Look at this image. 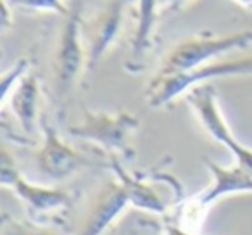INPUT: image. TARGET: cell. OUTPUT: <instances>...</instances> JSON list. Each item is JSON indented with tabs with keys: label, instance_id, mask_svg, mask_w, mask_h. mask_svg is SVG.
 I'll return each mask as SVG.
<instances>
[{
	"label": "cell",
	"instance_id": "cell-10",
	"mask_svg": "<svg viewBox=\"0 0 252 235\" xmlns=\"http://www.w3.org/2000/svg\"><path fill=\"white\" fill-rule=\"evenodd\" d=\"M42 94L40 81L30 69L9 87L2 88V109H11L26 140L32 142L36 137V130L42 121Z\"/></svg>",
	"mask_w": 252,
	"mask_h": 235
},
{
	"label": "cell",
	"instance_id": "cell-12",
	"mask_svg": "<svg viewBox=\"0 0 252 235\" xmlns=\"http://www.w3.org/2000/svg\"><path fill=\"white\" fill-rule=\"evenodd\" d=\"M161 11V0H135V30L128 61V67L131 71L140 69L145 56L151 50Z\"/></svg>",
	"mask_w": 252,
	"mask_h": 235
},
{
	"label": "cell",
	"instance_id": "cell-14",
	"mask_svg": "<svg viewBox=\"0 0 252 235\" xmlns=\"http://www.w3.org/2000/svg\"><path fill=\"white\" fill-rule=\"evenodd\" d=\"M9 4L14 9H28L36 12H56L66 18L71 12V5L67 0H9Z\"/></svg>",
	"mask_w": 252,
	"mask_h": 235
},
{
	"label": "cell",
	"instance_id": "cell-3",
	"mask_svg": "<svg viewBox=\"0 0 252 235\" xmlns=\"http://www.w3.org/2000/svg\"><path fill=\"white\" fill-rule=\"evenodd\" d=\"M214 78H252V52L221 57L187 74L154 76L145 88V99L151 107H164L180 95H185L190 87Z\"/></svg>",
	"mask_w": 252,
	"mask_h": 235
},
{
	"label": "cell",
	"instance_id": "cell-4",
	"mask_svg": "<svg viewBox=\"0 0 252 235\" xmlns=\"http://www.w3.org/2000/svg\"><path fill=\"white\" fill-rule=\"evenodd\" d=\"M140 128V120L131 112H105V111H83V121L67 128V134L74 138L95 144L109 159L131 158L133 147L131 138Z\"/></svg>",
	"mask_w": 252,
	"mask_h": 235
},
{
	"label": "cell",
	"instance_id": "cell-7",
	"mask_svg": "<svg viewBox=\"0 0 252 235\" xmlns=\"http://www.w3.org/2000/svg\"><path fill=\"white\" fill-rule=\"evenodd\" d=\"M185 101L197 116L202 128L214 138L216 142L223 144L231 154L237 158V163L244 166L252 175V149L245 147L228 127L223 112L220 109V102L216 97V90L209 81L197 83L185 92Z\"/></svg>",
	"mask_w": 252,
	"mask_h": 235
},
{
	"label": "cell",
	"instance_id": "cell-9",
	"mask_svg": "<svg viewBox=\"0 0 252 235\" xmlns=\"http://www.w3.org/2000/svg\"><path fill=\"white\" fill-rule=\"evenodd\" d=\"M126 0H107L94 18L81 21L85 47H87V71H94L102 57L118 40L125 19Z\"/></svg>",
	"mask_w": 252,
	"mask_h": 235
},
{
	"label": "cell",
	"instance_id": "cell-17",
	"mask_svg": "<svg viewBox=\"0 0 252 235\" xmlns=\"http://www.w3.org/2000/svg\"><path fill=\"white\" fill-rule=\"evenodd\" d=\"M12 5L9 4V0H2V28L7 30L11 26V11H12Z\"/></svg>",
	"mask_w": 252,
	"mask_h": 235
},
{
	"label": "cell",
	"instance_id": "cell-15",
	"mask_svg": "<svg viewBox=\"0 0 252 235\" xmlns=\"http://www.w3.org/2000/svg\"><path fill=\"white\" fill-rule=\"evenodd\" d=\"M2 235H61L57 230L49 227H42L36 223H21V221L11 220L4 216L2 221Z\"/></svg>",
	"mask_w": 252,
	"mask_h": 235
},
{
	"label": "cell",
	"instance_id": "cell-18",
	"mask_svg": "<svg viewBox=\"0 0 252 235\" xmlns=\"http://www.w3.org/2000/svg\"><path fill=\"white\" fill-rule=\"evenodd\" d=\"M190 0H161V9L162 11H176V9L183 7L185 4H189Z\"/></svg>",
	"mask_w": 252,
	"mask_h": 235
},
{
	"label": "cell",
	"instance_id": "cell-6",
	"mask_svg": "<svg viewBox=\"0 0 252 235\" xmlns=\"http://www.w3.org/2000/svg\"><path fill=\"white\" fill-rule=\"evenodd\" d=\"M81 9L78 2H73L71 12L66 16L63 28L57 36L56 52L52 59L54 83L59 99L67 97L74 83L87 71V47L81 32Z\"/></svg>",
	"mask_w": 252,
	"mask_h": 235
},
{
	"label": "cell",
	"instance_id": "cell-5",
	"mask_svg": "<svg viewBox=\"0 0 252 235\" xmlns=\"http://www.w3.org/2000/svg\"><path fill=\"white\" fill-rule=\"evenodd\" d=\"M0 182L11 189L25 206L30 214L32 223H56V216L71 209L74 204V196L64 189L57 187L36 185L23 178L14 163L9 159L7 152H2V169H0Z\"/></svg>",
	"mask_w": 252,
	"mask_h": 235
},
{
	"label": "cell",
	"instance_id": "cell-13",
	"mask_svg": "<svg viewBox=\"0 0 252 235\" xmlns=\"http://www.w3.org/2000/svg\"><path fill=\"white\" fill-rule=\"evenodd\" d=\"M109 168L114 171L116 178L121 180L126 189H128L131 206L138 207V209H142V211H147V213L159 214V216H166V214H168V204H166L164 201H162V197L156 192L154 187L145 182L144 176L128 173L121 166L119 159H111Z\"/></svg>",
	"mask_w": 252,
	"mask_h": 235
},
{
	"label": "cell",
	"instance_id": "cell-2",
	"mask_svg": "<svg viewBox=\"0 0 252 235\" xmlns=\"http://www.w3.org/2000/svg\"><path fill=\"white\" fill-rule=\"evenodd\" d=\"M204 165L213 176V185L190 199L182 201L173 214H166L182 228L195 234H199L204 216L218 199L231 194H252V175L238 163L224 168L204 158Z\"/></svg>",
	"mask_w": 252,
	"mask_h": 235
},
{
	"label": "cell",
	"instance_id": "cell-8",
	"mask_svg": "<svg viewBox=\"0 0 252 235\" xmlns=\"http://www.w3.org/2000/svg\"><path fill=\"white\" fill-rule=\"evenodd\" d=\"M40 130L43 135V142L42 147L36 152V169L45 178L54 180V182H63L76 171H80L81 168L94 165L90 159L85 158L81 152H78L76 149H73L61 138V135L49 123L45 116H42Z\"/></svg>",
	"mask_w": 252,
	"mask_h": 235
},
{
	"label": "cell",
	"instance_id": "cell-16",
	"mask_svg": "<svg viewBox=\"0 0 252 235\" xmlns=\"http://www.w3.org/2000/svg\"><path fill=\"white\" fill-rule=\"evenodd\" d=\"M159 235H199L195 232H189L185 228H182L178 223H175L173 220H169L168 216H164V221L159 227Z\"/></svg>",
	"mask_w": 252,
	"mask_h": 235
},
{
	"label": "cell",
	"instance_id": "cell-11",
	"mask_svg": "<svg viewBox=\"0 0 252 235\" xmlns=\"http://www.w3.org/2000/svg\"><path fill=\"white\" fill-rule=\"evenodd\" d=\"M128 206H131L128 189L121 180L116 178L97 196L78 235H105Z\"/></svg>",
	"mask_w": 252,
	"mask_h": 235
},
{
	"label": "cell",
	"instance_id": "cell-1",
	"mask_svg": "<svg viewBox=\"0 0 252 235\" xmlns=\"http://www.w3.org/2000/svg\"><path fill=\"white\" fill-rule=\"evenodd\" d=\"M252 47V30L226 35H195L178 42L166 56L156 76L187 74L233 52H244Z\"/></svg>",
	"mask_w": 252,
	"mask_h": 235
},
{
	"label": "cell",
	"instance_id": "cell-19",
	"mask_svg": "<svg viewBox=\"0 0 252 235\" xmlns=\"http://www.w3.org/2000/svg\"><path fill=\"white\" fill-rule=\"evenodd\" d=\"M231 2H235L237 5H240V7L245 9V11L252 12V0H231Z\"/></svg>",
	"mask_w": 252,
	"mask_h": 235
}]
</instances>
